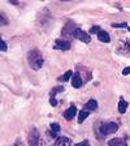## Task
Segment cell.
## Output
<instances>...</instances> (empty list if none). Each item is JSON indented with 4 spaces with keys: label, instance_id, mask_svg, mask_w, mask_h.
<instances>
[{
    "label": "cell",
    "instance_id": "obj_1",
    "mask_svg": "<svg viewBox=\"0 0 130 146\" xmlns=\"http://www.w3.org/2000/svg\"><path fill=\"white\" fill-rule=\"evenodd\" d=\"M27 61L30 64V67L33 68L34 70H38L42 68L43 65V58H42V54H40L38 50H33V51L29 52L27 55Z\"/></svg>",
    "mask_w": 130,
    "mask_h": 146
},
{
    "label": "cell",
    "instance_id": "obj_2",
    "mask_svg": "<svg viewBox=\"0 0 130 146\" xmlns=\"http://www.w3.org/2000/svg\"><path fill=\"white\" fill-rule=\"evenodd\" d=\"M118 127L115 123H107V124H103L100 127V133L103 136H108V134H112L115 132H117Z\"/></svg>",
    "mask_w": 130,
    "mask_h": 146
},
{
    "label": "cell",
    "instance_id": "obj_3",
    "mask_svg": "<svg viewBox=\"0 0 130 146\" xmlns=\"http://www.w3.org/2000/svg\"><path fill=\"white\" fill-rule=\"evenodd\" d=\"M73 35L76 36L77 39L81 40V42H85V43H90L91 42V36L88 35L86 31L81 30V29H76V30H74V33H73Z\"/></svg>",
    "mask_w": 130,
    "mask_h": 146
},
{
    "label": "cell",
    "instance_id": "obj_4",
    "mask_svg": "<svg viewBox=\"0 0 130 146\" xmlns=\"http://www.w3.org/2000/svg\"><path fill=\"white\" fill-rule=\"evenodd\" d=\"M27 141H29V145L30 146H38V142H39V132L36 131V129H33L29 133Z\"/></svg>",
    "mask_w": 130,
    "mask_h": 146
},
{
    "label": "cell",
    "instance_id": "obj_5",
    "mask_svg": "<svg viewBox=\"0 0 130 146\" xmlns=\"http://www.w3.org/2000/svg\"><path fill=\"white\" fill-rule=\"evenodd\" d=\"M76 113H77V108H76V106H70L69 108L64 112V117L67 119V120H72L74 116H76Z\"/></svg>",
    "mask_w": 130,
    "mask_h": 146
},
{
    "label": "cell",
    "instance_id": "obj_6",
    "mask_svg": "<svg viewBox=\"0 0 130 146\" xmlns=\"http://www.w3.org/2000/svg\"><path fill=\"white\" fill-rule=\"evenodd\" d=\"M55 47H56V48H60V50H69L70 48V42L57 39L56 40V46H55Z\"/></svg>",
    "mask_w": 130,
    "mask_h": 146
},
{
    "label": "cell",
    "instance_id": "obj_7",
    "mask_svg": "<svg viewBox=\"0 0 130 146\" xmlns=\"http://www.w3.org/2000/svg\"><path fill=\"white\" fill-rule=\"evenodd\" d=\"M72 85L74 86L76 89H78V88H81L82 86V80H81V76H79L78 73H74V74H73Z\"/></svg>",
    "mask_w": 130,
    "mask_h": 146
},
{
    "label": "cell",
    "instance_id": "obj_8",
    "mask_svg": "<svg viewBox=\"0 0 130 146\" xmlns=\"http://www.w3.org/2000/svg\"><path fill=\"white\" fill-rule=\"evenodd\" d=\"M108 146H126V141L122 138H113L108 141Z\"/></svg>",
    "mask_w": 130,
    "mask_h": 146
},
{
    "label": "cell",
    "instance_id": "obj_9",
    "mask_svg": "<svg viewBox=\"0 0 130 146\" xmlns=\"http://www.w3.org/2000/svg\"><path fill=\"white\" fill-rule=\"evenodd\" d=\"M98 38H99V40H102V42L104 43H109V40H111V38H109V34L107 33V31L104 30H100L99 34H98Z\"/></svg>",
    "mask_w": 130,
    "mask_h": 146
},
{
    "label": "cell",
    "instance_id": "obj_10",
    "mask_svg": "<svg viewBox=\"0 0 130 146\" xmlns=\"http://www.w3.org/2000/svg\"><path fill=\"white\" fill-rule=\"evenodd\" d=\"M126 108H127V103L125 100H120L118 103V112L120 113H125L126 112Z\"/></svg>",
    "mask_w": 130,
    "mask_h": 146
},
{
    "label": "cell",
    "instance_id": "obj_11",
    "mask_svg": "<svg viewBox=\"0 0 130 146\" xmlns=\"http://www.w3.org/2000/svg\"><path fill=\"white\" fill-rule=\"evenodd\" d=\"M96 107H98V103L95 99H90L87 103H86V108L91 110V111H92V110H96Z\"/></svg>",
    "mask_w": 130,
    "mask_h": 146
},
{
    "label": "cell",
    "instance_id": "obj_12",
    "mask_svg": "<svg viewBox=\"0 0 130 146\" xmlns=\"http://www.w3.org/2000/svg\"><path fill=\"white\" fill-rule=\"evenodd\" d=\"M87 116H88V111H81V113L78 115V123L79 124H81V123L83 121Z\"/></svg>",
    "mask_w": 130,
    "mask_h": 146
},
{
    "label": "cell",
    "instance_id": "obj_13",
    "mask_svg": "<svg viewBox=\"0 0 130 146\" xmlns=\"http://www.w3.org/2000/svg\"><path fill=\"white\" fill-rule=\"evenodd\" d=\"M49 127H51V129H52V132H53V133H57V132H60V125H59L57 123H52Z\"/></svg>",
    "mask_w": 130,
    "mask_h": 146
},
{
    "label": "cell",
    "instance_id": "obj_14",
    "mask_svg": "<svg viewBox=\"0 0 130 146\" xmlns=\"http://www.w3.org/2000/svg\"><path fill=\"white\" fill-rule=\"evenodd\" d=\"M72 76H73V72H72V70H68V72L65 73L63 77H61V80H63V81H69Z\"/></svg>",
    "mask_w": 130,
    "mask_h": 146
},
{
    "label": "cell",
    "instance_id": "obj_15",
    "mask_svg": "<svg viewBox=\"0 0 130 146\" xmlns=\"http://www.w3.org/2000/svg\"><path fill=\"white\" fill-rule=\"evenodd\" d=\"M90 31H91V34H99L100 27H99V26H92V27L90 29Z\"/></svg>",
    "mask_w": 130,
    "mask_h": 146
},
{
    "label": "cell",
    "instance_id": "obj_16",
    "mask_svg": "<svg viewBox=\"0 0 130 146\" xmlns=\"http://www.w3.org/2000/svg\"><path fill=\"white\" fill-rule=\"evenodd\" d=\"M49 103H51L52 107H56L57 106V100L55 99V97H49Z\"/></svg>",
    "mask_w": 130,
    "mask_h": 146
},
{
    "label": "cell",
    "instance_id": "obj_17",
    "mask_svg": "<svg viewBox=\"0 0 130 146\" xmlns=\"http://www.w3.org/2000/svg\"><path fill=\"white\" fill-rule=\"evenodd\" d=\"M0 48H1V51L3 52H5L7 51V43H5V40H1V42H0Z\"/></svg>",
    "mask_w": 130,
    "mask_h": 146
},
{
    "label": "cell",
    "instance_id": "obj_18",
    "mask_svg": "<svg viewBox=\"0 0 130 146\" xmlns=\"http://www.w3.org/2000/svg\"><path fill=\"white\" fill-rule=\"evenodd\" d=\"M112 26L113 27H126L127 24L126 22H122V24H112Z\"/></svg>",
    "mask_w": 130,
    "mask_h": 146
},
{
    "label": "cell",
    "instance_id": "obj_19",
    "mask_svg": "<svg viewBox=\"0 0 130 146\" xmlns=\"http://www.w3.org/2000/svg\"><path fill=\"white\" fill-rule=\"evenodd\" d=\"M7 24H8V21H7V18H5V15L1 12V25H7Z\"/></svg>",
    "mask_w": 130,
    "mask_h": 146
},
{
    "label": "cell",
    "instance_id": "obj_20",
    "mask_svg": "<svg viewBox=\"0 0 130 146\" xmlns=\"http://www.w3.org/2000/svg\"><path fill=\"white\" fill-rule=\"evenodd\" d=\"M61 142H69V140L65 138V137H60V138L57 140V143H61Z\"/></svg>",
    "mask_w": 130,
    "mask_h": 146
},
{
    "label": "cell",
    "instance_id": "obj_21",
    "mask_svg": "<svg viewBox=\"0 0 130 146\" xmlns=\"http://www.w3.org/2000/svg\"><path fill=\"white\" fill-rule=\"evenodd\" d=\"M76 146H90V143H88V141H83V142L77 143Z\"/></svg>",
    "mask_w": 130,
    "mask_h": 146
},
{
    "label": "cell",
    "instance_id": "obj_22",
    "mask_svg": "<svg viewBox=\"0 0 130 146\" xmlns=\"http://www.w3.org/2000/svg\"><path fill=\"white\" fill-rule=\"evenodd\" d=\"M122 74H124V76H126V74H130V67L125 68V69L122 70Z\"/></svg>",
    "mask_w": 130,
    "mask_h": 146
}]
</instances>
